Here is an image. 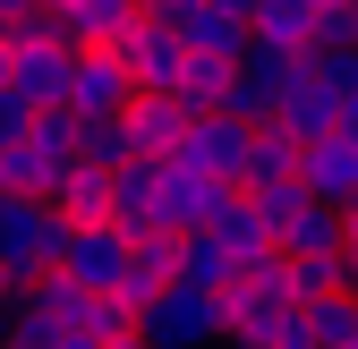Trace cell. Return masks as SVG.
<instances>
[{"instance_id":"1","label":"cell","mask_w":358,"mask_h":349,"mask_svg":"<svg viewBox=\"0 0 358 349\" xmlns=\"http://www.w3.org/2000/svg\"><path fill=\"white\" fill-rule=\"evenodd\" d=\"M60 213L52 205H34V196H0V281H9L17 298L43 290L60 273Z\"/></svg>"},{"instance_id":"2","label":"cell","mask_w":358,"mask_h":349,"mask_svg":"<svg viewBox=\"0 0 358 349\" xmlns=\"http://www.w3.org/2000/svg\"><path fill=\"white\" fill-rule=\"evenodd\" d=\"M154 17H162V34L188 60L239 68V52H248V9H239V0H154Z\"/></svg>"},{"instance_id":"3","label":"cell","mask_w":358,"mask_h":349,"mask_svg":"<svg viewBox=\"0 0 358 349\" xmlns=\"http://www.w3.org/2000/svg\"><path fill=\"white\" fill-rule=\"evenodd\" d=\"M137 349H222V298L171 281L154 307L137 315Z\"/></svg>"},{"instance_id":"4","label":"cell","mask_w":358,"mask_h":349,"mask_svg":"<svg viewBox=\"0 0 358 349\" xmlns=\"http://www.w3.org/2000/svg\"><path fill=\"white\" fill-rule=\"evenodd\" d=\"M128 68L111 60V52H77L69 60V85H60V119L69 128H111V119H128Z\"/></svg>"},{"instance_id":"5","label":"cell","mask_w":358,"mask_h":349,"mask_svg":"<svg viewBox=\"0 0 358 349\" xmlns=\"http://www.w3.org/2000/svg\"><path fill=\"white\" fill-rule=\"evenodd\" d=\"M111 60L128 68V94H145V103H171V94H179V77H188V52L162 34V17H154V9L137 17V34H128Z\"/></svg>"},{"instance_id":"6","label":"cell","mask_w":358,"mask_h":349,"mask_svg":"<svg viewBox=\"0 0 358 349\" xmlns=\"http://www.w3.org/2000/svg\"><path fill=\"white\" fill-rule=\"evenodd\" d=\"M120 265H128V230H69L60 239V273L52 281H69L77 298H111L120 290Z\"/></svg>"},{"instance_id":"7","label":"cell","mask_w":358,"mask_h":349,"mask_svg":"<svg viewBox=\"0 0 358 349\" xmlns=\"http://www.w3.org/2000/svg\"><path fill=\"white\" fill-rule=\"evenodd\" d=\"M137 0H60L52 9V34H60V52H120L128 34H137Z\"/></svg>"},{"instance_id":"8","label":"cell","mask_w":358,"mask_h":349,"mask_svg":"<svg viewBox=\"0 0 358 349\" xmlns=\"http://www.w3.org/2000/svg\"><path fill=\"white\" fill-rule=\"evenodd\" d=\"M179 170H196V179H222V188H231L239 179V162H248V128L239 119H188V137H179V154H171Z\"/></svg>"},{"instance_id":"9","label":"cell","mask_w":358,"mask_h":349,"mask_svg":"<svg viewBox=\"0 0 358 349\" xmlns=\"http://www.w3.org/2000/svg\"><path fill=\"white\" fill-rule=\"evenodd\" d=\"M222 205H231V188H222V179H196V170L162 162V230H171V239L213 230V222H222Z\"/></svg>"},{"instance_id":"10","label":"cell","mask_w":358,"mask_h":349,"mask_svg":"<svg viewBox=\"0 0 358 349\" xmlns=\"http://www.w3.org/2000/svg\"><path fill=\"white\" fill-rule=\"evenodd\" d=\"M171 281H179V239L145 230V239H128V265H120V290H111V298H120L128 315H145Z\"/></svg>"},{"instance_id":"11","label":"cell","mask_w":358,"mask_h":349,"mask_svg":"<svg viewBox=\"0 0 358 349\" xmlns=\"http://www.w3.org/2000/svg\"><path fill=\"white\" fill-rule=\"evenodd\" d=\"M299 188H307V205H324V213H350V205H358V154H350L341 137L307 145V154H299Z\"/></svg>"},{"instance_id":"12","label":"cell","mask_w":358,"mask_h":349,"mask_svg":"<svg viewBox=\"0 0 358 349\" xmlns=\"http://www.w3.org/2000/svg\"><path fill=\"white\" fill-rule=\"evenodd\" d=\"M111 230H128V239L162 230V162H128V170H111ZM162 239H171V230H162Z\"/></svg>"},{"instance_id":"13","label":"cell","mask_w":358,"mask_h":349,"mask_svg":"<svg viewBox=\"0 0 358 349\" xmlns=\"http://www.w3.org/2000/svg\"><path fill=\"white\" fill-rule=\"evenodd\" d=\"M273 137H290L299 154H307V145H324V137H341V103H333L307 68H299V85H290L282 111H273Z\"/></svg>"},{"instance_id":"14","label":"cell","mask_w":358,"mask_h":349,"mask_svg":"<svg viewBox=\"0 0 358 349\" xmlns=\"http://www.w3.org/2000/svg\"><path fill=\"white\" fill-rule=\"evenodd\" d=\"M69 60H77V52H60V43H17V52H9V94H17L26 111H60Z\"/></svg>"},{"instance_id":"15","label":"cell","mask_w":358,"mask_h":349,"mask_svg":"<svg viewBox=\"0 0 358 349\" xmlns=\"http://www.w3.org/2000/svg\"><path fill=\"white\" fill-rule=\"evenodd\" d=\"M239 9H248V43L256 52L307 60V0H239Z\"/></svg>"},{"instance_id":"16","label":"cell","mask_w":358,"mask_h":349,"mask_svg":"<svg viewBox=\"0 0 358 349\" xmlns=\"http://www.w3.org/2000/svg\"><path fill=\"white\" fill-rule=\"evenodd\" d=\"M120 128H128V154H137V162H171L179 137H188V111H179V103H145V94H137Z\"/></svg>"},{"instance_id":"17","label":"cell","mask_w":358,"mask_h":349,"mask_svg":"<svg viewBox=\"0 0 358 349\" xmlns=\"http://www.w3.org/2000/svg\"><path fill=\"white\" fill-rule=\"evenodd\" d=\"M43 205L60 213V230H103L111 222V179H103V170H60V188Z\"/></svg>"},{"instance_id":"18","label":"cell","mask_w":358,"mask_h":349,"mask_svg":"<svg viewBox=\"0 0 358 349\" xmlns=\"http://www.w3.org/2000/svg\"><path fill=\"white\" fill-rule=\"evenodd\" d=\"M282 179H299V145H290V137H273V128H256V137H248V162H239V179H231V196L282 188Z\"/></svg>"},{"instance_id":"19","label":"cell","mask_w":358,"mask_h":349,"mask_svg":"<svg viewBox=\"0 0 358 349\" xmlns=\"http://www.w3.org/2000/svg\"><path fill=\"white\" fill-rule=\"evenodd\" d=\"M358 52V0H307V60Z\"/></svg>"},{"instance_id":"20","label":"cell","mask_w":358,"mask_h":349,"mask_svg":"<svg viewBox=\"0 0 358 349\" xmlns=\"http://www.w3.org/2000/svg\"><path fill=\"white\" fill-rule=\"evenodd\" d=\"M239 205H248V222L273 239V255H282V239L299 230V213H307V188H299V179H282V188H256V196H239Z\"/></svg>"},{"instance_id":"21","label":"cell","mask_w":358,"mask_h":349,"mask_svg":"<svg viewBox=\"0 0 358 349\" xmlns=\"http://www.w3.org/2000/svg\"><path fill=\"white\" fill-rule=\"evenodd\" d=\"M222 94H231V68H213V60H188V77H179V111H188V119H213L222 111Z\"/></svg>"},{"instance_id":"22","label":"cell","mask_w":358,"mask_h":349,"mask_svg":"<svg viewBox=\"0 0 358 349\" xmlns=\"http://www.w3.org/2000/svg\"><path fill=\"white\" fill-rule=\"evenodd\" d=\"M282 255H290V265H299V255H341V213L307 205V213H299V230L282 239Z\"/></svg>"},{"instance_id":"23","label":"cell","mask_w":358,"mask_h":349,"mask_svg":"<svg viewBox=\"0 0 358 349\" xmlns=\"http://www.w3.org/2000/svg\"><path fill=\"white\" fill-rule=\"evenodd\" d=\"M307 77H316V85H324L333 103H350V94H358V52H333V60H307Z\"/></svg>"},{"instance_id":"24","label":"cell","mask_w":358,"mask_h":349,"mask_svg":"<svg viewBox=\"0 0 358 349\" xmlns=\"http://www.w3.org/2000/svg\"><path fill=\"white\" fill-rule=\"evenodd\" d=\"M341 145H350V154H358V94H350V103H341Z\"/></svg>"},{"instance_id":"25","label":"cell","mask_w":358,"mask_h":349,"mask_svg":"<svg viewBox=\"0 0 358 349\" xmlns=\"http://www.w3.org/2000/svg\"><path fill=\"white\" fill-rule=\"evenodd\" d=\"M9 315H17V290H9V281H0V332H9Z\"/></svg>"},{"instance_id":"26","label":"cell","mask_w":358,"mask_h":349,"mask_svg":"<svg viewBox=\"0 0 358 349\" xmlns=\"http://www.w3.org/2000/svg\"><path fill=\"white\" fill-rule=\"evenodd\" d=\"M120 349H137V341H120Z\"/></svg>"},{"instance_id":"27","label":"cell","mask_w":358,"mask_h":349,"mask_svg":"<svg viewBox=\"0 0 358 349\" xmlns=\"http://www.w3.org/2000/svg\"><path fill=\"white\" fill-rule=\"evenodd\" d=\"M350 298H358V290H350Z\"/></svg>"},{"instance_id":"28","label":"cell","mask_w":358,"mask_h":349,"mask_svg":"<svg viewBox=\"0 0 358 349\" xmlns=\"http://www.w3.org/2000/svg\"><path fill=\"white\" fill-rule=\"evenodd\" d=\"M299 349H307V341H299Z\"/></svg>"}]
</instances>
